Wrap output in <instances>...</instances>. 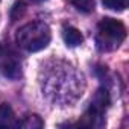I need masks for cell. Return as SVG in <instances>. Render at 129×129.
<instances>
[{
  "label": "cell",
  "instance_id": "obj_1",
  "mask_svg": "<svg viewBox=\"0 0 129 129\" xmlns=\"http://www.w3.org/2000/svg\"><path fill=\"white\" fill-rule=\"evenodd\" d=\"M50 29L47 24L41 21H32L24 26H21L17 30V43L20 47H23L27 52H38L50 43Z\"/></svg>",
  "mask_w": 129,
  "mask_h": 129
},
{
  "label": "cell",
  "instance_id": "obj_2",
  "mask_svg": "<svg viewBox=\"0 0 129 129\" xmlns=\"http://www.w3.org/2000/svg\"><path fill=\"white\" fill-rule=\"evenodd\" d=\"M126 38V27L120 20L105 17L99 23L97 46L100 50L109 52L117 49Z\"/></svg>",
  "mask_w": 129,
  "mask_h": 129
},
{
  "label": "cell",
  "instance_id": "obj_3",
  "mask_svg": "<svg viewBox=\"0 0 129 129\" xmlns=\"http://www.w3.org/2000/svg\"><path fill=\"white\" fill-rule=\"evenodd\" d=\"M109 105V94L106 90L103 88H99L97 93L94 94L93 100H91V106L87 112V115H90L88 118H91V124H94V120L96 118H100L103 115V112L106 111Z\"/></svg>",
  "mask_w": 129,
  "mask_h": 129
},
{
  "label": "cell",
  "instance_id": "obj_4",
  "mask_svg": "<svg viewBox=\"0 0 129 129\" xmlns=\"http://www.w3.org/2000/svg\"><path fill=\"white\" fill-rule=\"evenodd\" d=\"M0 66H2V70L6 78L15 79L21 75L20 62L17 61L15 53H12L11 50L3 52V49H0Z\"/></svg>",
  "mask_w": 129,
  "mask_h": 129
},
{
  "label": "cell",
  "instance_id": "obj_5",
  "mask_svg": "<svg viewBox=\"0 0 129 129\" xmlns=\"http://www.w3.org/2000/svg\"><path fill=\"white\" fill-rule=\"evenodd\" d=\"M62 38H64V41H66V44L70 46V47H76V46L82 44V41H84L82 34L76 27H73V26H66V27H64Z\"/></svg>",
  "mask_w": 129,
  "mask_h": 129
},
{
  "label": "cell",
  "instance_id": "obj_6",
  "mask_svg": "<svg viewBox=\"0 0 129 129\" xmlns=\"http://www.w3.org/2000/svg\"><path fill=\"white\" fill-rule=\"evenodd\" d=\"M17 124L12 108L8 103H0V127H12Z\"/></svg>",
  "mask_w": 129,
  "mask_h": 129
},
{
  "label": "cell",
  "instance_id": "obj_7",
  "mask_svg": "<svg viewBox=\"0 0 129 129\" xmlns=\"http://www.w3.org/2000/svg\"><path fill=\"white\" fill-rule=\"evenodd\" d=\"M18 126L27 127V129H35V127H43L44 123H43V120H41L38 115H27L23 121L18 123Z\"/></svg>",
  "mask_w": 129,
  "mask_h": 129
},
{
  "label": "cell",
  "instance_id": "obj_8",
  "mask_svg": "<svg viewBox=\"0 0 129 129\" xmlns=\"http://www.w3.org/2000/svg\"><path fill=\"white\" fill-rule=\"evenodd\" d=\"M72 3L78 8V11L85 12V14L93 12L94 11V5H96L94 0H72Z\"/></svg>",
  "mask_w": 129,
  "mask_h": 129
},
{
  "label": "cell",
  "instance_id": "obj_9",
  "mask_svg": "<svg viewBox=\"0 0 129 129\" xmlns=\"http://www.w3.org/2000/svg\"><path fill=\"white\" fill-rule=\"evenodd\" d=\"M102 3L112 11H124L127 8V0H102Z\"/></svg>",
  "mask_w": 129,
  "mask_h": 129
}]
</instances>
